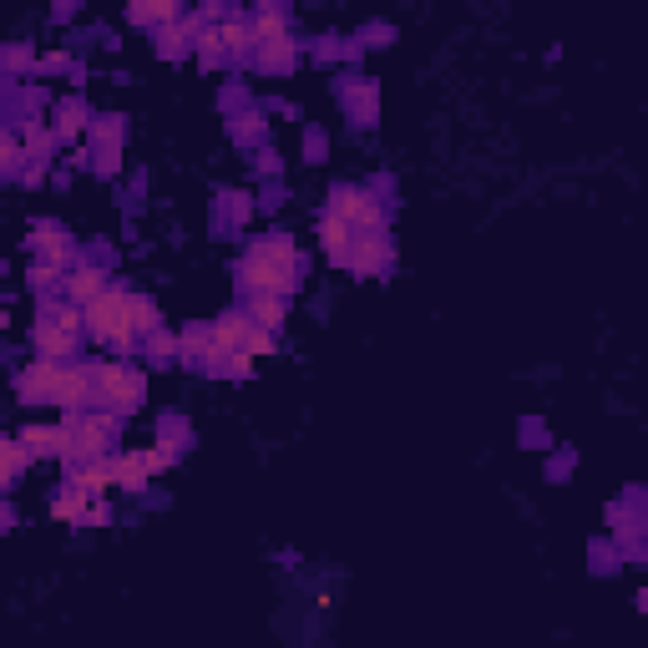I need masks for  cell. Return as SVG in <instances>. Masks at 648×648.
Here are the masks:
<instances>
[{
  "instance_id": "obj_1",
  "label": "cell",
  "mask_w": 648,
  "mask_h": 648,
  "mask_svg": "<svg viewBox=\"0 0 648 648\" xmlns=\"http://www.w3.org/2000/svg\"><path fill=\"white\" fill-rule=\"evenodd\" d=\"M87 365H92V405L97 411H112L117 421H132L147 405L142 365H127V360H87Z\"/></svg>"
},
{
  "instance_id": "obj_2",
  "label": "cell",
  "mask_w": 648,
  "mask_h": 648,
  "mask_svg": "<svg viewBox=\"0 0 648 648\" xmlns=\"http://www.w3.org/2000/svg\"><path fill=\"white\" fill-rule=\"evenodd\" d=\"M127 294L122 284H112L107 294H97L87 309H81V340H92V345H107L117 360H132L142 345L127 335Z\"/></svg>"
},
{
  "instance_id": "obj_3",
  "label": "cell",
  "mask_w": 648,
  "mask_h": 648,
  "mask_svg": "<svg viewBox=\"0 0 648 648\" xmlns=\"http://www.w3.org/2000/svg\"><path fill=\"white\" fill-rule=\"evenodd\" d=\"M66 431H71V446L61 456V466H87V461H107L117 451V431L122 421L112 411H81V416H66Z\"/></svg>"
},
{
  "instance_id": "obj_4",
  "label": "cell",
  "mask_w": 648,
  "mask_h": 648,
  "mask_svg": "<svg viewBox=\"0 0 648 648\" xmlns=\"http://www.w3.org/2000/svg\"><path fill=\"white\" fill-rule=\"evenodd\" d=\"M26 249L36 254V264H51V269H76L81 264V238L66 228V223H56V218H36L31 223V233H26Z\"/></svg>"
},
{
  "instance_id": "obj_5",
  "label": "cell",
  "mask_w": 648,
  "mask_h": 648,
  "mask_svg": "<svg viewBox=\"0 0 648 648\" xmlns=\"http://www.w3.org/2000/svg\"><path fill=\"white\" fill-rule=\"evenodd\" d=\"M335 102L345 107L355 132H375L380 127V81L360 76V71H340L335 76Z\"/></svg>"
},
{
  "instance_id": "obj_6",
  "label": "cell",
  "mask_w": 648,
  "mask_h": 648,
  "mask_svg": "<svg viewBox=\"0 0 648 648\" xmlns=\"http://www.w3.org/2000/svg\"><path fill=\"white\" fill-rule=\"evenodd\" d=\"M117 284V274H112V259H107V249H87L81 254V264L76 269H66V279H61V299H71L76 309H87L97 294H107Z\"/></svg>"
},
{
  "instance_id": "obj_7",
  "label": "cell",
  "mask_w": 648,
  "mask_h": 648,
  "mask_svg": "<svg viewBox=\"0 0 648 648\" xmlns=\"http://www.w3.org/2000/svg\"><path fill=\"white\" fill-rule=\"evenodd\" d=\"M233 289H238V299H259V294L294 299V294H299V284H294L289 274H279L274 264L249 259V254H238V259H233Z\"/></svg>"
},
{
  "instance_id": "obj_8",
  "label": "cell",
  "mask_w": 648,
  "mask_h": 648,
  "mask_svg": "<svg viewBox=\"0 0 648 648\" xmlns=\"http://www.w3.org/2000/svg\"><path fill=\"white\" fill-rule=\"evenodd\" d=\"M390 269H395V233H355L350 254H345V274L385 279Z\"/></svg>"
},
{
  "instance_id": "obj_9",
  "label": "cell",
  "mask_w": 648,
  "mask_h": 648,
  "mask_svg": "<svg viewBox=\"0 0 648 648\" xmlns=\"http://www.w3.org/2000/svg\"><path fill=\"white\" fill-rule=\"evenodd\" d=\"M243 254L249 259H264V264H274L279 274H289L294 284L309 274V254L299 249V243L289 238V233H259V238H243Z\"/></svg>"
},
{
  "instance_id": "obj_10",
  "label": "cell",
  "mask_w": 648,
  "mask_h": 648,
  "mask_svg": "<svg viewBox=\"0 0 648 648\" xmlns=\"http://www.w3.org/2000/svg\"><path fill=\"white\" fill-rule=\"evenodd\" d=\"M46 405H56L61 421H66V416H81V411H92V365H87V360H81V365H76V360L61 365Z\"/></svg>"
},
{
  "instance_id": "obj_11",
  "label": "cell",
  "mask_w": 648,
  "mask_h": 648,
  "mask_svg": "<svg viewBox=\"0 0 648 648\" xmlns=\"http://www.w3.org/2000/svg\"><path fill=\"white\" fill-rule=\"evenodd\" d=\"M299 61H304V41L299 36H274V41L254 46V56L243 61V71H254V76H289Z\"/></svg>"
},
{
  "instance_id": "obj_12",
  "label": "cell",
  "mask_w": 648,
  "mask_h": 648,
  "mask_svg": "<svg viewBox=\"0 0 648 648\" xmlns=\"http://www.w3.org/2000/svg\"><path fill=\"white\" fill-rule=\"evenodd\" d=\"M249 218H254V188H218L213 193V233L218 238H228V233L243 238Z\"/></svg>"
},
{
  "instance_id": "obj_13",
  "label": "cell",
  "mask_w": 648,
  "mask_h": 648,
  "mask_svg": "<svg viewBox=\"0 0 648 648\" xmlns=\"http://www.w3.org/2000/svg\"><path fill=\"white\" fill-rule=\"evenodd\" d=\"M87 122H92V107H87V97L81 92H71V97H61L56 107H51V137H56V147H81V137H87Z\"/></svg>"
},
{
  "instance_id": "obj_14",
  "label": "cell",
  "mask_w": 648,
  "mask_h": 648,
  "mask_svg": "<svg viewBox=\"0 0 648 648\" xmlns=\"http://www.w3.org/2000/svg\"><path fill=\"white\" fill-rule=\"evenodd\" d=\"M31 350H36L41 360L71 365V360L81 355V335L61 330V324H46V319H36V324H31Z\"/></svg>"
},
{
  "instance_id": "obj_15",
  "label": "cell",
  "mask_w": 648,
  "mask_h": 648,
  "mask_svg": "<svg viewBox=\"0 0 648 648\" xmlns=\"http://www.w3.org/2000/svg\"><path fill=\"white\" fill-rule=\"evenodd\" d=\"M56 370H61L56 360H41V355L26 360V365L16 370V400H21V405H46V400H51V385H56Z\"/></svg>"
},
{
  "instance_id": "obj_16",
  "label": "cell",
  "mask_w": 648,
  "mask_h": 648,
  "mask_svg": "<svg viewBox=\"0 0 648 648\" xmlns=\"http://www.w3.org/2000/svg\"><path fill=\"white\" fill-rule=\"evenodd\" d=\"M193 31H198V16H193V11H183V21H173V26L152 31L147 41H152L157 61H188V56H193Z\"/></svg>"
},
{
  "instance_id": "obj_17",
  "label": "cell",
  "mask_w": 648,
  "mask_h": 648,
  "mask_svg": "<svg viewBox=\"0 0 648 648\" xmlns=\"http://www.w3.org/2000/svg\"><path fill=\"white\" fill-rule=\"evenodd\" d=\"M218 36H223V51H228V66L233 71H243V61H249L254 56V31H249V11H243V6H233V16L218 26Z\"/></svg>"
},
{
  "instance_id": "obj_18",
  "label": "cell",
  "mask_w": 648,
  "mask_h": 648,
  "mask_svg": "<svg viewBox=\"0 0 648 648\" xmlns=\"http://www.w3.org/2000/svg\"><path fill=\"white\" fill-rule=\"evenodd\" d=\"M228 142H233L238 152H259V147H269L264 107H243V112H233V117H228Z\"/></svg>"
},
{
  "instance_id": "obj_19",
  "label": "cell",
  "mask_w": 648,
  "mask_h": 648,
  "mask_svg": "<svg viewBox=\"0 0 648 648\" xmlns=\"http://www.w3.org/2000/svg\"><path fill=\"white\" fill-rule=\"evenodd\" d=\"M16 441L31 451V461H61L66 446H71V431H66V421L61 426H26Z\"/></svg>"
},
{
  "instance_id": "obj_20",
  "label": "cell",
  "mask_w": 648,
  "mask_h": 648,
  "mask_svg": "<svg viewBox=\"0 0 648 648\" xmlns=\"http://www.w3.org/2000/svg\"><path fill=\"white\" fill-rule=\"evenodd\" d=\"M107 461H112V486H122L127 497H142L147 486H152L147 461H142V446H137V451H112Z\"/></svg>"
},
{
  "instance_id": "obj_21",
  "label": "cell",
  "mask_w": 648,
  "mask_h": 648,
  "mask_svg": "<svg viewBox=\"0 0 648 648\" xmlns=\"http://www.w3.org/2000/svg\"><path fill=\"white\" fill-rule=\"evenodd\" d=\"M127 117L122 112H92V122H87V147L92 152H122L127 147Z\"/></svg>"
},
{
  "instance_id": "obj_22",
  "label": "cell",
  "mask_w": 648,
  "mask_h": 648,
  "mask_svg": "<svg viewBox=\"0 0 648 648\" xmlns=\"http://www.w3.org/2000/svg\"><path fill=\"white\" fill-rule=\"evenodd\" d=\"M249 31L254 41H274V36H294V11L284 0H264V6L249 11Z\"/></svg>"
},
{
  "instance_id": "obj_23",
  "label": "cell",
  "mask_w": 648,
  "mask_h": 648,
  "mask_svg": "<svg viewBox=\"0 0 648 648\" xmlns=\"http://www.w3.org/2000/svg\"><path fill=\"white\" fill-rule=\"evenodd\" d=\"M36 61L41 51L31 41H6L0 46V81H36Z\"/></svg>"
},
{
  "instance_id": "obj_24",
  "label": "cell",
  "mask_w": 648,
  "mask_h": 648,
  "mask_svg": "<svg viewBox=\"0 0 648 648\" xmlns=\"http://www.w3.org/2000/svg\"><path fill=\"white\" fill-rule=\"evenodd\" d=\"M289 304L294 299H279V294H259V299H238V309L249 314L259 330H269V335H279L284 330V319H289Z\"/></svg>"
},
{
  "instance_id": "obj_25",
  "label": "cell",
  "mask_w": 648,
  "mask_h": 648,
  "mask_svg": "<svg viewBox=\"0 0 648 648\" xmlns=\"http://www.w3.org/2000/svg\"><path fill=\"white\" fill-rule=\"evenodd\" d=\"M162 330V309H157V299L152 294H127V335L142 345L147 335H157Z\"/></svg>"
},
{
  "instance_id": "obj_26",
  "label": "cell",
  "mask_w": 648,
  "mask_h": 648,
  "mask_svg": "<svg viewBox=\"0 0 648 648\" xmlns=\"http://www.w3.org/2000/svg\"><path fill=\"white\" fill-rule=\"evenodd\" d=\"M173 21H183V6L178 0H147V6H127V26H137V31H162V26H173Z\"/></svg>"
},
{
  "instance_id": "obj_27",
  "label": "cell",
  "mask_w": 648,
  "mask_h": 648,
  "mask_svg": "<svg viewBox=\"0 0 648 648\" xmlns=\"http://www.w3.org/2000/svg\"><path fill=\"white\" fill-rule=\"evenodd\" d=\"M319 243H324V259H330L335 269H345V254H350V243H355V228H350L345 218L319 213Z\"/></svg>"
},
{
  "instance_id": "obj_28",
  "label": "cell",
  "mask_w": 648,
  "mask_h": 648,
  "mask_svg": "<svg viewBox=\"0 0 648 648\" xmlns=\"http://www.w3.org/2000/svg\"><path fill=\"white\" fill-rule=\"evenodd\" d=\"M26 142H21V132L16 127H0V183H21V173H26Z\"/></svg>"
},
{
  "instance_id": "obj_29",
  "label": "cell",
  "mask_w": 648,
  "mask_h": 648,
  "mask_svg": "<svg viewBox=\"0 0 648 648\" xmlns=\"http://www.w3.org/2000/svg\"><path fill=\"white\" fill-rule=\"evenodd\" d=\"M193 61H198L203 71H233V66H228V51H223L218 26H198V31H193Z\"/></svg>"
},
{
  "instance_id": "obj_30",
  "label": "cell",
  "mask_w": 648,
  "mask_h": 648,
  "mask_svg": "<svg viewBox=\"0 0 648 648\" xmlns=\"http://www.w3.org/2000/svg\"><path fill=\"white\" fill-rule=\"evenodd\" d=\"M71 486H81L87 497H107L112 492V461H87V466H71L66 471Z\"/></svg>"
},
{
  "instance_id": "obj_31",
  "label": "cell",
  "mask_w": 648,
  "mask_h": 648,
  "mask_svg": "<svg viewBox=\"0 0 648 648\" xmlns=\"http://www.w3.org/2000/svg\"><path fill=\"white\" fill-rule=\"evenodd\" d=\"M203 360H208V324H183L178 330V365L203 375Z\"/></svg>"
},
{
  "instance_id": "obj_32",
  "label": "cell",
  "mask_w": 648,
  "mask_h": 648,
  "mask_svg": "<svg viewBox=\"0 0 648 648\" xmlns=\"http://www.w3.org/2000/svg\"><path fill=\"white\" fill-rule=\"evenodd\" d=\"M97 497H87L81 486H71V481H61V492H56V502H51V517L56 522H71V527H81V517H87V507H92Z\"/></svg>"
},
{
  "instance_id": "obj_33",
  "label": "cell",
  "mask_w": 648,
  "mask_h": 648,
  "mask_svg": "<svg viewBox=\"0 0 648 648\" xmlns=\"http://www.w3.org/2000/svg\"><path fill=\"white\" fill-rule=\"evenodd\" d=\"M31 466V451L11 436V441H0V497H6L11 492V486L21 481V471Z\"/></svg>"
},
{
  "instance_id": "obj_34",
  "label": "cell",
  "mask_w": 648,
  "mask_h": 648,
  "mask_svg": "<svg viewBox=\"0 0 648 648\" xmlns=\"http://www.w3.org/2000/svg\"><path fill=\"white\" fill-rule=\"evenodd\" d=\"M360 203H365V183H335V188H330V198H324V213H330V218H345V223H355Z\"/></svg>"
},
{
  "instance_id": "obj_35",
  "label": "cell",
  "mask_w": 648,
  "mask_h": 648,
  "mask_svg": "<svg viewBox=\"0 0 648 648\" xmlns=\"http://www.w3.org/2000/svg\"><path fill=\"white\" fill-rule=\"evenodd\" d=\"M157 446H173V451H193L198 436H193V421L188 416H157Z\"/></svg>"
},
{
  "instance_id": "obj_36",
  "label": "cell",
  "mask_w": 648,
  "mask_h": 648,
  "mask_svg": "<svg viewBox=\"0 0 648 648\" xmlns=\"http://www.w3.org/2000/svg\"><path fill=\"white\" fill-rule=\"evenodd\" d=\"M203 375H213V380H254V355H213L208 365H203Z\"/></svg>"
},
{
  "instance_id": "obj_37",
  "label": "cell",
  "mask_w": 648,
  "mask_h": 648,
  "mask_svg": "<svg viewBox=\"0 0 648 648\" xmlns=\"http://www.w3.org/2000/svg\"><path fill=\"white\" fill-rule=\"evenodd\" d=\"M304 56H309L314 66H335V61H345V36H340V31L309 36V41H304Z\"/></svg>"
},
{
  "instance_id": "obj_38",
  "label": "cell",
  "mask_w": 648,
  "mask_h": 648,
  "mask_svg": "<svg viewBox=\"0 0 648 648\" xmlns=\"http://www.w3.org/2000/svg\"><path fill=\"white\" fill-rule=\"evenodd\" d=\"M588 567H593V578H613L618 567H623V557H618V547L608 537H593L588 542Z\"/></svg>"
},
{
  "instance_id": "obj_39",
  "label": "cell",
  "mask_w": 648,
  "mask_h": 648,
  "mask_svg": "<svg viewBox=\"0 0 648 648\" xmlns=\"http://www.w3.org/2000/svg\"><path fill=\"white\" fill-rule=\"evenodd\" d=\"M142 355H147V360H157V365H178V335H173V330H157V335H147V340H142Z\"/></svg>"
},
{
  "instance_id": "obj_40",
  "label": "cell",
  "mask_w": 648,
  "mask_h": 648,
  "mask_svg": "<svg viewBox=\"0 0 648 648\" xmlns=\"http://www.w3.org/2000/svg\"><path fill=\"white\" fill-rule=\"evenodd\" d=\"M61 269H51V264H31L26 269V289L36 294V299H46V294H61Z\"/></svg>"
},
{
  "instance_id": "obj_41",
  "label": "cell",
  "mask_w": 648,
  "mask_h": 648,
  "mask_svg": "<svg viewBox=\"0 0 648 648\" xmlns=\"http://www.w3.org/2000/svg\"><path fill=\"white\" fill-rule=\"evenodd\" d=\"M390 41H395V26H390V21H365V26L355 31V46H360V51H385Z\"/></svg>"
},
{
  "instance_id": "obj_42",
  "label": "cell",
  "mask_w": 648,
  "mask_h": 648,
  "mask_svg": "<svg viewBox=\"0 0 648 648\" xmlns=\"http://www.w3.org/2000/svg\"><path fill=\"white\" fill-rule=\"evenodd\" d=\"M243 107H254V92L243 87L238 76H233V81H223V92H218V112H223V117H233V112H243Z\"/></svg>"
},
{
  "instance_id": "obj_43",
  "label": "cell",
  "mask_w": 648,
  "mask_h": 648,
  "mask_svg": "<svg viewBox=\"0 0 648 648\" xmlns=\"http://www.w3.org/2000/svg\"><path fill=\"white\" fill-rule=\"evenodd\" d=\"M299 147H304V162H309V168H319V162L330 157V137H324L319 122H304V142H299Z\"/></svg>"
},
{
  "instance_id": "obj_44",
  "label": "cell",
  "mask_w": 648,
  "mask_h": 648,
  "mask_svg": "<svg viewBox=\"0 0 648 648\" xmlns=\"http://www.w3.org/2000/svg\"><path fill=\"white\" fill-rule=\"evenodd\" d=\"M578 471V451L573 446H552L547 451V481H562V476H573Z\"/></svg>"
},
{
  "instance_id": "obj_45",
  "label": "cell",
  "mask_w": 648,
  "mask_h": 648,
  "mask_svg": "<svg viewBox=\"0 0 648 648\" xmlns=\"http://www.w3.org/2000/svg\"><path fill=\"white\" fill-rule=\"evenodd\" d=\"M254 178H259V188H264V183H284V168H279V152H274V147H259V152H254Z\"/></svg>"
},
{
  "instance_id": "obj_46",
  "label": "cell",
  "mask_w": 648,
  "mask_h": 648,
  "mask_svg": "<svg viewBox=\"0 0 648 648\" xmlns=\"http://www.w3.org/2000/svg\"><path fill=\"white\" fill-rule=\"evenodd\" d=\"M517 436H522V446H532V451H552L557 441L547 436V421L542 416H527L522 426H517Z\"/></svg>"
},
{
  "instance_id": "obj_47",
  "label": "cell",
  "mask_w": 648,
  "mask_h": 648,
  "mask_svg": "<svg viewBox=\"0 0 648 648\" xmlns=\"http://www.w3.org/2000/svg\"><path fill=\"white\" fill-rule=\"evenodd\" d=\"M81 527H112V507H107V497H97V502L87 507V517H81Z\"/></svg>"
},
{
  "instance_id": "obj_48",
  "label": "cell",
  "mask_w": 648,
  "mask_h": 648,
  "mask_svg": "<svg viewBox=\"0 0 648 648\" xmlns=\"http://www.w3.org/2000/svg\"><path fill=\"white\" fill-rule=\"evenodd\" d=\"M76 16H81V6H71V0H61V6H51V21H56V26H71Z\"/></svg>"
},
{
  "instance_id": "obj_49",
  "label": "cell",
  "mask_w": 648,
  "mask_h": 648,
  "mask_svg": "<svg viewBox=\"0 0 648 648\" xmlns=\"http://www.w3.org/2000/svg\"><path fill=\"white\" fill-rule=\"evenodd\" d=\"M71 173H76L71 162H66V168H51V183H56V188H71Z\"/></svg>"
},
{
  "instance_id": "obj_50",
  "label": "cell",
  "mask_w": 648,
  "mask_h": 648,
  "mask_svg": "<svg viewBox=\"0 0 648 648\" xmlns=\"http://www.w3.org/2000/svg\"><path fill=\"white\" fill-rule=\"evenodd\" d=\"M11 527H16V507L0 502V532H11Z\"/></svg>"
},
{
  "instance_id": "obj_51",
  "label": "cell",
  "mask_w": 648,
  "mask_h": 648,
  "mask_svg": "<svg viewBox=\"0 0 648 648\" xmlns=\"http://www.w3.org/2000/svg\"><path fill=\"white\" fill-rule=\"evenodd\" d=\"M6 324H11V309H6V299H0V335H6Z\"/></svg>"
},
{
  "instance_id": "obj_52",
  "label": "cell",
  "mask_w": 648,
  "mask_h": 648,
  "mask_svg": "<svg viewBox=\"0 0 648 648\" xmlns=\"http://www.w3.org/2000/svg\"><path fill=\"white\" fill-rule=\"evenodd\" d=\"M0 127H6V97H0Z\"/></svg>"
}]
</instances>
